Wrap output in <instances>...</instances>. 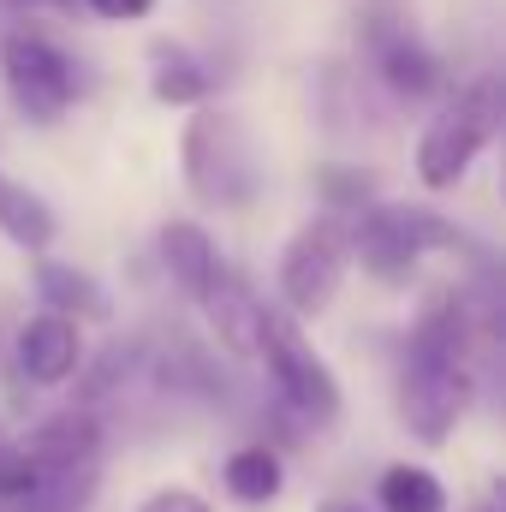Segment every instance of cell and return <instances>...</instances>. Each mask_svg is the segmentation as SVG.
<instances>
[{
	"label": "cell",
	"mask_w": 506,
	"mask_h": 512,
	"mask_svg": "<svg viewBox=\"0 0 506 512\" xmlns=\"http://www.w3.org/2000/svg\"><path fill=\"white\" fill-rule=\"evenodd\" d=\"M471 316L459 292H435L405 334L399 358V417L417 441H447L471 405Z\"/></svg>",
	"instance_id": "obj_1"
},
{
	"label": "cell",
	"mask_w": 506,
	"mask_h": 512,
	"mask_svg": "<svg viewBox=\"0 0 506 512\" xmlns=\"http://www.w3.org/2000/svg\"><path fill=\"white\" fill-rule=\"evenodd\" d=\"M179 167L197 203L209 209H251L262 197V149H256L251 126L227 108H197L179 137Z\"/></svg>",
	"instance_id": "obj_2"
},
{
	"label": "cell",
	"mask_w": 506,
	"mask_h": 512,
	"mask_svg": "<svg viewBox=\"0 0 506 512\" xmlns=\"http://www.w3.org/2000/svg\"><path fill=\"white\" fill-rule=\"evenodd\" d=\"M501 120H506L501 78H495V72L471 78V84L429 120L423 143H417V179H423V191H453V185L471 173V161L501 137Z\"/></svg>",
	"instance_id": "obj_3"
},
{
	"label": "cell",
	"mask_w": 506,
	"mask_h": 512,
	"mask_svg": "<svg viewBox=\"0 0 506 512\" xmlns=\"http://www.w3.org/2000/svg\"><path fill=\"white\" fill-rule=\"evenodd\" d=\"M429 251H477V245L447 215L411 209V203H370L364 215H352V262H364L387 286L411 280L417 256H429Z\"/></svg>",
	"instance_id": "obj_4"
},
{
	"label": "cell",
	"mask_w": 506,
	"mask_h": 512,
	"mask_svg": "<svg viewBox=\"0 0 506 512\" xmlns=\"http://www.w3.org/2000/svg\"><path fill=\"white\" fill-rule=\"evenodd\" d=\"M256 358L268 364V382L280 393V405L298 417V423H334L340 417V376L316 358V346L304 340V328L280 310V304H262V340H256Z\"/></svg>",
	"instance_id": "obj_5"
},
{
	"label": "cell",
	"mask_w": 506,
	"mask_h": 512,
	"mask_svg": "<svg viewBox=\"0 0 506 512\" xmlns=\"http://www.w3.org/2000/svg\"><path fill=\"white\" fill-rule=\"evenodd\" d=\"M0 78H6L12 108H18L30 126L66 120V108H72V96H78V66H72V54L54 48V42L36 36V30H6V42H0Z\"/></svg>",
	"instance_id": "obj_6"
},
{
	"label": "cell",
	"mask_w": 506,
	"mask_h": 512,
	"mask_svg": "<svg viewBox=\"0 0 506 512\" xmlns=\"http://www.w3.org/2000/svg\"><path fill=\"white\" fill-rule=\"evenodd\" d=\"M346 268H352V221H346V215L310 221V227L286 245V256H280V298H286V316H292V322H298V316H322V310L334 304Z\"/></svg>",
	"instance_id": "obj_7"
},
{
	"label": "cell",
	"mask_w": 506,
	"mask_h": 512,
	"mask_svg": "<svg viewBox=\"0 0 506 512\" xmlns=\"http://www.w3.org/2000/svg\"><path fill=\"white\" fill-rule=\"evenodd\" d=\"M364 48H370V66L381 72V84L405 102H423L441 90V60L435 48L399 18V12H370L364 18Z\"/></svg>",
	"instance_id": "obj_8"
},
{
	"label": "cell",
	"mask_w": 506,
	"mask_h": 512,
	"mask_svg": "<svg viewBox=\"0 0 506 512\" xmlns=\"http://www.w3.org/2000/svg\"><path fill=\"white\" fill-rule=\"evenodd\" d=\"M18 453L30 459L36 477H66V471H102V417L84 405L54 411L48 423L30 429V441H18Z\"/></svg>",
	"instance_id": "obj_9"
},
{
	"label": "cell",
	"mask_w": 506,
	"mask_h": 512,
	"mask_svg": "<svg viewBox=\"0 0 506 512\" xmlns=\"http://www.w3.org/2000/svg\"><path fill=\"white\" fill-rule=\"evenodd\" d=\"M12 358H18V376H24V382L60 387V382H72V376L84 370V334H78V322L42 310V316H30V322L18 328Z\"/></svg>",
	"instance_id": "obj_10"
},
{
	"label": "cell",
	"mask_w": 506,
	"mask_h": 512,
	"mask_svg": "<svg viewBox=\"0 0 506 512\" xmlns=\"http://www.w3.org/2000/svg\"><path fill=\"white\" fill-rule=\"evenodd\" d=\"M203 316H209V328L221 334V346L233 352V358H256V340H262V298L251 292V280L239 274V268H215L209 274V286H203Z\"/></svg>",
	"instance_id": "obj_11"
},
{
	"label": "cell",
	"mask_w": 506,
	"mask_h": 512,
	"mask_svg": "<svg viewBox=\"0 0 506 512\" xmlns=\"http://www.w3.org/2000/svg\"><path fill=\"white\" fill-rule=\"evenodd\" d=\"M161 268L191 292V298H203V286H209V274L221 268V251H215V239L197 227V221H167L161 227Z\"/></svg>",
	"instance_id": "obj_12"
},
{
	"label": "cell",
	"mask_w": 506,
	"mask_h": 512,
	"mask_svg": "<svg viewBox=\"0 0 506 512\" xmlns=\"http://www.w3.org/2000/svg\"><path fill=\"white\" fill-rule=\"evenodd\" d=\"M36 292H42V304H48V316H84V322H108V292L90 280V274H78V268H66V262H36Z\"/></svg>",
	"instance_id": "obj_13"
},
{
	"label": "cell",
	"mask_w": 506,
	"mask_h": 512,
	"mask_svg": "<svg viewBox=\"0 0 506 512\" xmlns=\"http://www.w3.org/2000/svg\"><path fill=\"white\" fill-rule=\"evenodd\" d=\"M149 60H155V66H149L155 102H167V108H203V102H209V66H203L197 54H185L179 42H155Z\"/></svg>",
	"instance_id": "obj_14"
},
{
	"label": "cell",
	"mask_w": 506,
	"mask_h": 512,
	"mask_svg": "<svg viewBox=\"0 0 506 512\" xmlns=\"http://www.w3.org/2000/svg\"><path fill=\"white\" fill-rule=\"evenodd\" d=\"M0 233L30 256H42L54 245V209H48L30 185H18V179H6V173H0Z\"/></svg>",
	"instance_id": "obj_15"
},
{
	"label": "cell",
	"mask_w": 506,
	"mask_h": 512,
	"mask_svg": "<svg viewBox=\"0 0 506 512\" xmlns=\"http://www.w3.org/2000/svg\"><path fill=\"white\" fill-rule=\"evenodd\" d=\"M280 483H286V471H280V453L274 447H239L227 459V495L239 507H268L280 495Z\"/></svg>",
	"instance_id": "obj_16"
},
{
	"label": "cell",
	"mask_w": 506,
	"mask_h": 512,
	"mask_svg": "<svg viewBox=\"0 0 506 512\" xmlns=\"http://www.w3.org/2000/svg\"><path fill=\"white\" fill-rule=\"evenodd\" d=\"M381 512H447V489L423 465H387L376 483Z\"/></svg>",
	"instance_id": "obj_17"
},
{
	"label": "cell",
	"mask_w": 506,
	"mask_h": 512,
	"mask_svg": "<svg viewBox=\"0 0 506 512\" xmlns=\"http://www.w3.org/2000/svg\"><path fill=\"white\" fill-rule=\"evenodd\" d=\"M30 489H36V471H30V459L18 453V441H12V429H6V417H0V507L24 501Z\"/></svg>",
	"instance_id": "obj_18"
},
{
	"label": "cell",
	"mask_w": 506,
	"mask_h": 512,
	"mask_svg": "<svg viewBox=\"0 0 506 512\" xmlns=\"http://www.w3.org/2000/svg\"><path fill=\"white\" fill-rule=\"evenodd\" d=\"M137 512H215L203 495H191V489H155V495H143Z\"/></svg>",
	"instance_id": "obj_19"
},
{
	"label": "cell",
	"mask_w": 506,
	"mask_h": 512,
	"mask_svg": "<svg viewBox=\"0 0 506 512\" xmlns=\"http://www.w3.org/2000/svg\"><path fill=\"white\" fill-rule=\"evenodd\" d=\"M78 6H90L96 18H114V24H126V18H149V12H155V0H78Z\"/></svg>",
	"instance_id": "obj_20"
},
{
	"label": "cell",
	"mask_w": 506,
	"mask_h": 512,
	"mask_svg": "<svg viewBox=\"0 0 506 512\" xmlns=\"http://www.w3.org/2000/svg\"><path fill=\"white\" fill-rule=\"evenodd\" d=\"M6 6H24V12H66V6H78V0H6Z\"/></svg>",
	"instance_id": "obj_21"
},
{
	"label": "cell",
	"mask_w": 506,
	"mask_h": 512,
	"mask_svg": "<svg viewBox=\"0 0 506 512\" xmlns=\"http://www.w3.org/2000/svg\"><path fill=\"white\" fill-rule=\"evenodd\" d=\"M465 512H506V507H501V495H483L477 507H465Z\"/></svg>",
	"instance_id": "obj_22"
},
{
	"label": "cell",
	"mask_w": 506,
	"mask_h": 512,
	"mask_svg": "<svg viewBox=\"0 0 506 512\" xmlns=\"http://www.w3.org/2000/svg\"><path fill=\"white\" fill-rule=\"evenodd\" d=\"M322 512H364V507H358V501H328Z\"/></svg>",
	"instance_id": "obj_23"
}]
</instances>
